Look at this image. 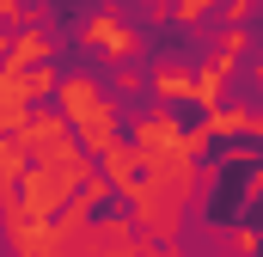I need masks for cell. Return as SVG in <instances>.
<instances>
[{
	"mask_svg": "<svg viewBox=\"0 0 263 257\" xmlns=\"http://www.w3.org/2000/svg\"><path fill=\"white\" fill-rule=\"evenodd\" d=\"M86 43H92V49H110V56H129V49H135V37L117 25V19H110V12L86 19Z\"/></svg>",
	"mask_w": 263,
	"mask_h": 257,
	"instance_id": "6da1fadb",
	"label": "cell"
},
{
	"mask_svg": "<svg viewBox=\"0 0 263 257\" xmlns=\"http://www.w3.org/2000/svg\"><path fill=\"white\" fill-rule=\"evenodd\" d=\"M153 86H159V98H190V92H196V80H190L184 67H159Z\"/></svg>",
	"mask_w": 263,
	"mask_h": 257,
	"instance_id": "7a4b0ae2",
	"label": "cell"
},
{
	"mask_svg": "<svg viewBox=\"0 0 263 257\" xmlns=\"http://www.w3.org/2000/svg\"><path fill=\"white\" fill-rule=\"evenodd\" d=\"M43 49H49V43H43V37L31 31V37H18V43H12V62H37Z\"/></svg>",
	"mask_w": 263,
	"mask_h": 257,
	"instance_id": "3957f363",
	"label": "cell"
},
{
	"mask_svg": "<svg viewBox=\"0 0 263 257\" xmlns=\"http://www.w3.org/2000/svg\"><path fill=\"white\" fill-rule=\"evenodd\" d=\"M208 6H214V0H178V19H202Z\"/></svg>",
	"mask_w": 263,
	"mask_h": 257,
	"instance_id": "277c9868",
	"label": "cell"
},
{
	"mask_svg": "<svg viewBox=\"0 0 263 257\" xmlns=\"http://www.w3.org/2000/svg\"><path fill=\"white\" fill-rule=\"evenodd\" d=\"M141 257H184V251H172V245H165V251H141Z\"/></svg>",
	"mask_w": 263,
	"mask_h": 257,
	"instance_id": "5b68a950",
	"label": "cell"
},
{
	"mask_svg": "<svg viewBox=\"0 0 263 257\" xmlns=\"http://www.w3.org/2000/svg\"><path fill=\"white\" fill-rule=\"evenodd\" d=\"M233 12H251V0H233Z\"/></svg>",
	"mask_w": 263,
	"mask_h": 257,
	"instance_id": "8992f818",
	"label": "cell"
},
{
	"mask_svg": "<svg viewBox=\"0 0 263 257\" xmlns=\"http://www.w3.org/2000/svg\"><path fill=\"white\" fill-rule=\"evenodd\" d=\"M12 6H18V0H0V12H12Z\"/></svg>",
	"mask_w": 263,
	"mask_h": 257,
	"instance_id": "52a82bcc",
	"label": "cell"
}]
</instances>
